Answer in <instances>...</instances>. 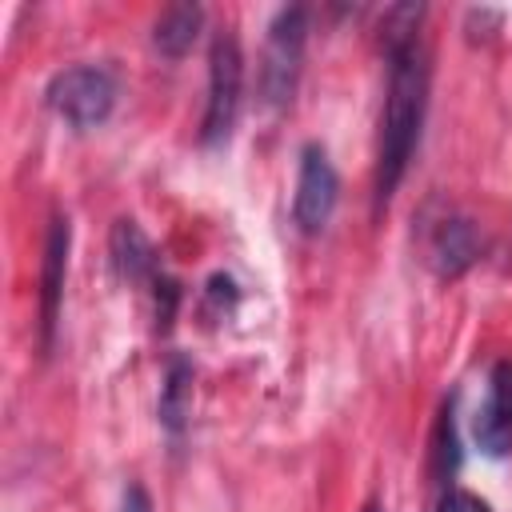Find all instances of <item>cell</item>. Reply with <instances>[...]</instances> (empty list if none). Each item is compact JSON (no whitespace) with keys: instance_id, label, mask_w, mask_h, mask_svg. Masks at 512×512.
I'll list each match as a JSON object with an SVG mask.
<instances>
[{"instance_id":"2","label":"cell","mask_w":512,"mask_h":512,"mask_svg":"<svg viewBox=\"0 0 512 512\" xmlns=\"http://www.w3.org/2000/svg\"><path fill=\"white\" fill-rule=\"evenodd\" d=\"M304 44H308V8L288 4L272 16L264 60H260V96L268 108H288L300 84L304 68Z\"/></svg>"},{"instance_id":"5","label":"cell","mask_w":512,"mask_h":512,"mask_svg":"<svg viewBox=\"0 0 512 512\" xmlns=\"http://www.w3.org/2000/svg\"><path fill=\"white\" fill-rule=\"evenodd\" d=\"M340 200V176L320 144H304L300 152V176H296V196H292V220L304 236H320L336 212Z\"/></svg>"},{"instance_id":"12","label":"cell","mask_w":512,"mask_h":512,"mask_svg":"<svg viewBox=\"0 0 512 512\" xmlns=\"http://www.w3.org/2000/svg\"><path fill=\"white\" fill-rule=\"evenodd\" d=\"M432 456H436V476H452L456 464H460V452H456V428H452V400H448V408L440 412Z\"/></svg>"},{"instance_id":"3","label":"cell","mask_w":512,"mask_h":512,"mask_svg":"<svg viewBox=\"0 0 512 512\" xmlns=\"http://www.w3.org/2000/svg\"><path fill=\"white\" fill-rule=\"evenodd\" d=\"M48 108L76 132L100 128L116 108V76L100 64H72L48 80Z\"/></svg>"},{"instance_id":"16","label":"cell","mask_w":512,"mask_h":512,"mask_svg":"<svg viewBox=\"0 0 512 512\" xmlns=\"http://www.w3.org/2000/svg\"><path fill=\"white\" fill-rule=\"evenodd\" d=\"M124 512H152V500H148L144 484H128L124 488Z\"/></svg>"},{"instance_id":"11","label":"cell","mask_w":512,"mask_h":512,"mask_svg":"<svg viewBox=\"0 0 512 512\" xmlns=\"http://www.w3.org/2000/svg\"><path fill=\"white\" fill-rule=\"evenodd\" d=\"M200 24H204V8L200 4H172V8H164L160 20H156V28H152L156 52L168 56V60L188 56V48L200 36Z\"/></svg>"},{"instance_id":"10","label":"cell","mask_w":512,"mask_h":512,"mask_svg":"<svg viewBox=\"0 0 512 512\" xmlns=\"http://www.w3.org/2000/svg\"><path fill=\"white\" fill-rule=\"evenodd\" d=\"M188 412H192V364L184 356H172L168 372H164V384H160V404H156L160 428L172 440H180L184 428H188Z\"/></svg>"},{"instance_id":"13","label":"cell","mask_w":512,"mask_h":512,"mask_svg":"<svg viewBox=\"0 0 512 512\" xmlns=\"http://www.w3.org/2000/svg\"><path fill=\"white\" fill-rule=\"evenodd\" d=\"M152 288H156V328H160V332H168V328H172V320H176L180 284H176V280H168V276H156V280H152Z\"/></svg>"},{"instance_id":"4","label":"cell","mask_w":512,"mask_h":512,"mask_svg":"<svg viewBox=\"0 0 512 512\" xmlns=\"http://www.w3.org/2000/svg\"><path fill=\"white\" fill-rule=\"evenodd\" d=\"M240 96H244V52L236 36L224 28L208 48V104H204V124H200L204 144L228 140L236 112H240Z\"/></svg>"},{"instance_id":"15","label":"cell","mask_w":512,"mask_h":512,"mask_svg":"<svg viewBox=\"0 0 512 512\" xmlns=\"http://www.w3.org/2000/svg\"><path fill=\"white\" fill-rule=\"evenodd\" d=\"M208 304L220 308V312H232V304H236V284H232V276L216 272V276L208 280Z\"/></svg>"},{"instance_id":"1","label":"cell","mask_w":512,"mask_h":512,"mask_svg":"<svg viewBox=\"0 0 512 512\" xmlns=\"http://www.w3.org/2000/svg\"><path fill=\"white\" fill-rule=\"evenodd\" d=\"M428 112V52L416 40L388 48V92L380 112V148H376V208L392 200L400 188L412 152L420 144Z\"/></svg>"},{"instance_id":"9","label":"cell","mask_w":512,"mask_h":512,"mask_svg":"<svg viewBox=\"0 0 512 512\" xmlns=\"http://www.w3.org/2000/svg\"><path fill=\"white\" fill-rule=\"evenodd\" d=\"M108 252H112V268L124 284H152L156 272V248L152 240L140 232L136 220H116L112 236H108Z\"/></svg>"},{"instance_id":"14","label":"cell","mask_w":512,"mask_h":512,"mask_svg":"<svg viewBox=\"0 0 512 512\" xmlns=\"http://www.w3.org/2000/svg\"><path fill=\"white\" fill-rule=\"evenodd\" d=\"M436 512H492L476 492H464V488H452V492H444L440 496V504H436Z\"/></svg>"},{"instance_id":"7","label":"cell","mask_w":512,"mask_h":512,"mask_svg":"<svg viewBox=\"0 0 512 512\" xmlns=\"http://www.w3.org/2000/svg\"><path fill=\"white\" fill-rule=\"evenodd\" d=\"M472 440L492 460L512 452V360L492 364L488 392H484V400L472 416Z\"/></svg>"},{"instance_id":"6","label":"cell","mask_w":512,"mask_h":512,"mask_svg":"<svg viewBox=\"0 0 512 512\" xmlns=\"http://www.w3.org/2000/svg\"><path fill=\"white\" fill-rule=\"evenodd\" d=\"M68 248H72V224H68V216H52L48 240H44V264H40V356H52V348H56Z\"/></svg>"},{"instance_id":"8","label":"cell","mask_w":512,"mask_h":512,"mask_svg":"<svg viewBox=\"0 0 512 512\" xmlns=\"http://www.w3.org/2000/svg\"><path fill=\"white\" fill-rule=\"evenodd\" d=\"M476 256H480V228L468 216L448 212L428 228V264L440 280L464 276L476 264Z\"/></svg>"},{"instance_id":"17","label":"cell","mask_w":512,"mask_h":512,"mask_svg":"<svg viewBox=\"0 0 512 512\" xmlns=\"http://www.w3.org/2000/svg\"><path fill=\"white\" fill-rule=\"evenodd\" d=\"M364 512H384V508H380L376 500H368V504H364Z\"/></svg>"}]
</instances>
